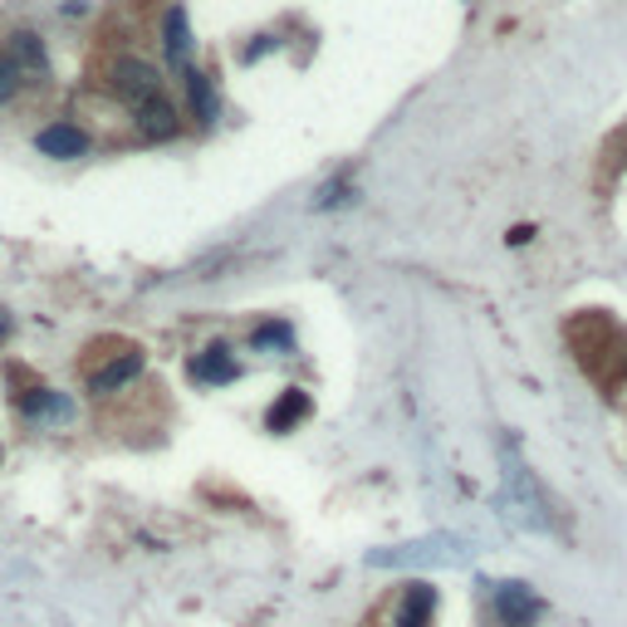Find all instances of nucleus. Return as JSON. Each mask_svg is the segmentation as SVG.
<instances>
[{
    "label": "nucleus",
    "mask_w": 627,
    "mask_h": 627,
    "mask_svg": "<svg viewBox=\"0 0 627 627\" xmlns=\"http://www.w3.org/2000/svg\"><path fill=\"white\" fill-rule=\"evenodd\" d=\"M490 608H496L500 627H535L539 613H545V598L530 584L506 579V584H490Z\"/></svg>",
    "instance_id": "f257e3e1"
},
{
    "label": "nucleus",
    "mask_w": 627,
    "mask_h": 627,
    "mask_svg": "<svg viewBox=\"0 0 627 627\" xmlns=\"http://www.w3.org/2000/svg\"><path fill=\"white\" fill-rule=\"evenodd\" d=\"M114 94L133 108V114H138L143 104L163 98V79H157V69L143 65V59H118V69H114Z\"/></svg>",
    "instance_id": "f03ea898"
},
{
    "label": "nucleus",
    "mask_w": 627,
    "mask_h": 627,
    "mask_svg": "<svg viewBox=\"0 0 627 627\" xmlns=\"http://www.w3.org/2000/svg\"><path fill=\"white\" fill-rule=\"evenodd\" d=\"M35 147H40L45 157H55V163H74V157L89 153V133L74 128V123H45V128L35 133Z\"/></svg>",
    "instance_id": "7ed1b4c3"
},
{
    "label": "nucleus",
    "mask_w": 627,
    "mask_h": 627,
    "mask_svg": "<svg viewBox=\"0 0 627 627\" xmlns=\"http://www.w3.org/2000/svg\"><path fill=\"white\" fill-rule=\"evenodd\" d=\"M437 618V588L432 584H408L392 608V627H432Z\"/></svg>",
    "instance_id": "20e7f679"
},
{
    "label": "nucleus",
    "mask_w": 627,
    "mask_h": 627,
    "mask_svg": "<svg viewBox=\"0 0 627 627\" xmlns=\"http://www.w3.org/2000/svg\"><path fill=\"white\" fill-rule=\"evenodd\" d=\"M157 40H163V55H167V65L187 69V55H192L187 10H182V6H167V10H163V25H157Z\"/></svg>",
    "instance_id": "39448f33"
},
{
    "label": "nucleus",
    "mask_w": 627,
    "mask_h": 627,
    "mask_svg": "<svg viewBox=\"0 0 627 627\" xmlns=\"http://www.w3.org/2000/svg\"><path fill=\"white\" fill-rule=\"evenodd\" d=\"M192 378L196 383H206V388H226V383H236L241 378V363H236V353L231 349H206V353H196L192 359Z\"/></svg>",
    "instance_id": "423d86ee"
},
{
    "label": "nucleus",
    "mask_w": 627,
    "mask_h": 627,
    "mask_svg": "<svg viewBox=\"0 0 627 627\" xmlns=\"http://www.w3.org/2000/svg\"><path fill=\"white\" fill-rule=\"evenodd\" d=\"M133 118H138V133H143V138H177V128H182V123H177V108L167 104V94L153 98V104H143Z\"/></svg>",
    "instance_id": "0eeeda50"
},
{
    "label": "nucleus",
    "mask_w": 627,
    "mask_h": 627,
    "mask_svg": "<svg viewBox=\"0 0 627 627\" xmlns=\"http://www.w3.org/2000/svg\"><path fill=\"white\" fill-rule=\"evenodd\" d=\"M304 417H310V392L290 388V392H280V402L265 412V427L270 432H290V427L304 422Z\"/></svg>",
    "instance_id": "6e6552de"
},
{
    "label": "nucleus",
    "mask_w": 627,
    "mask_h": 627,
    "mask_svg": "<svg viewBox=\"0 0 627 627\" xmlns=\"http://www.w3.org/2000/svg\"><path fill=\"white\" fill-rule=\"evenodd\" d=\"M187 98H192V114H196V123H212V118L221 114V94H216L212 74L187 69Z\"/></svg>",
    "instance_id": "1a4fd4ad"
},
{
    "label": "nucleus",
    "mask_w": 627,
    "mask_h": 627,
    "mask_svg": "<svg viewBox=\"0 0 627 627\" xmlns=\"http://www.w3.org/2000/svg\"><path fill=\"white\" fill-rule=\"evenodd\" d=\"M138 373H143V359H138V353H128V359H114V363L104 368V373H94V392H98V398H108V392H118L123 383H133Z\"/></svg>",
    "instance_id": "9d476101"
},
{
    "label": "nucleus",
    "mask_w": 627,
    "mask_h": 627,
    "mask_svg": "<svg viewBox=\"0 0 627 627\" xmlns=\"http://www.w3.org/2000/svg\"><path fill=\"white\" fill-rule=\"evenodd\" d=\"M20 412L30 417V422H45V417H65L69 402L59 398V392H49V388H35V392H25L20 398Z\"/></svg>",
    "instance_id": "9b49d317"
},
{
    "label": "nucleus",
    "mask_w": 627,
    "mask_h": 627,
    "mask_svg": "<svg viewBox=\"0 0 627 627\" xmlns=\"http://www.w3.org/2000/svg\"><path fill=\"white\" fill-rule=\"evenodd\" d=\"M10 59H16L25 74H40V79H45V69H49V65H45V45L35 40L30 30H20L16 40H10Z\"/></svg>",
    "instance_id": "f8f14e48"
},
{
    "label": "nucleus",
    "mask_w": 627,
    "mask_h": 627,
    "mask_svg": "<svg viewBox=\"0 0 627 627\" xmlns=\"http://www.w3.org/2000/svg\"><path fill=\"white\" fill-rule=\"evenodd\" d=\"M16 89H20V65L10 55H0V104H10Z\"/></svg>",
    "instance_id": "ddd939ff"
},
{
    "label": "nucleus",
    "mask_w": 627,
    "mask_h": 627,
    "mask_svg": "<svg viewBox=\"0 0 627 627\" xmlns=\"http://www.w3.org/2000/svg\"><path fill=\"white\" fill-rule=\"evenodd\" d=\"M270 343H280V349H290V324H265V329H255V349H270Z\"/></svg>",
    "instance_id": "4468645a"
},
{
    "label": "nucleus",
    "mask_w": 627,
    "mask_h": 627,
    "mask_svg": "<svg viewBox=\"0 0 627 627\" xmlns=\"http://www.w3.org/2000/svg\"><path fill=\"white\" fill-rule=\"evenodd\" d=\"M530 236H535L530 226H515V231H510V245H525V241H530Z\"/></svg>",
    "instance_id": "2eb2a0df"
},
{
    "label": "nucleus",
    "mask_w": 627,
    "mask_h": 627,
    "mask_svg": "<svg viewBox=\"0 0 627 627\" xmlns=\"http://www.w3.org/2000/svg\"><path fill=\"white\" fill-rule=\"evenodd\" d=\"M10 334V319H6V310H0V339H6Z\"/></svg>",
    "instance_id": "dca6fc26"
}]
</instances>
